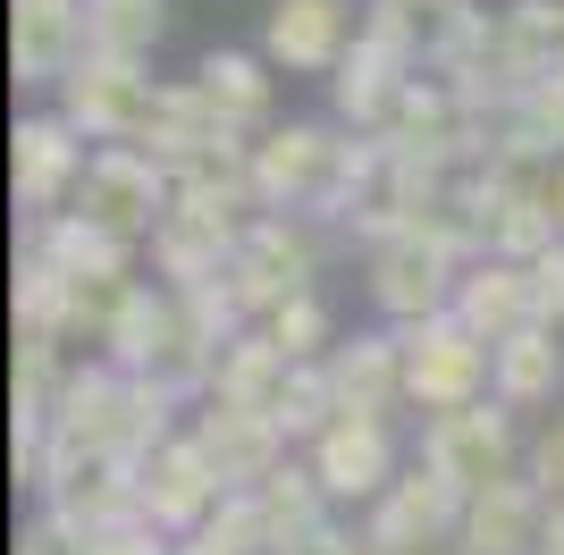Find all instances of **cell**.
<instances>
[{
    "instance_id": "cell-22",
    "label": "cell",
    "mask_w": 564,
    "mask_h": 555,
    "mask_svg": "<svg viewBox=\"0 0 564 555\" xmlns=\"http://www.w3.org/2000/svg\"><path fill=\"white\" fill-rule=\"evenodd\" d=\"M34 244H43V261L68 286H85V278H127L135 270V244H118V236H101L94 219H76V210H59V219H34Z\"/></svg>"
},
{
    "instance_id": "cell-28",
    "label": "cell",
    "mask_w": 564,
    "mask_h": 555,
    "mask_svg": "<svg viewBox=\"0 0 564 555\" xmlns=\"http://www.w3.org/2000/svg\"><path fill=\"white\" fill-rule=\"evenodd\" d=\"M161 320H169V286H161V295L143 286V295L127 303V320L110 328V370L143 379V370H152V346H161Z\"/></svg>"
},
{
    "instance_id": "cell-33",
    "label": "cell",
    "mask_w": 564,
    "mask_h": 555,
    "mask_svg": "<svg viewBox=\"0 0 564 555\" xmlns=\"http://www.w3.org/2000/svg\"><path fill=\"white\" fill-rule=\"evenodd\" d=\"M531 286H540V328H556L564 320V244H547L531 261Z\"/></svg>"
},
{
    "instance_id": "cell-32",
    "label": "cell",
    "mask_w": 564,
    "mask_h": 555,
    "mask_svg": "<svg viewBox=\"0 0 564 555\" xmlns=\"http://www.w3.org/2000/svg\"><path fill=\"white\" fill-rule=\"evenodd\" d=\"M531 480H540L547 513H564V413H556V429L540 438V455H531Z\"/></svg>"
},
{
    "instance_id": "cell-3",
    "label": "cell",
    "mask_w": 564,
    "mask_h": 555,
    "mask_svg": "<svg viewBox=\"0 0 564 555\" xmlns=\"http://www.w3.org/2000/svg\"><path fill=\"white\" fill-rule=\"evenodd\" d=\"M169 203H177V177H169L152 152H127V143L94 152V168L76 185V219H94L118 244H143V236L169 219Z\"/></svg>"
},
{
    "instance_id": "cell-1",
    "label": "cell",
    "mask_w": 564,
    "mask_h": 555,
    "mask_svg": "<svg viewBox=\"0 0 564 555\" xmlns=\"http://www.w3.org/2000/svg\"><path fill=\"white\" fill-rule=\"evenodd\" d=\"M371 168V143H346L337 127H270L253 143V194L261 210H321V219H346L354 185Z\"/></svg>"
},
{
    "instance_id": "cell-27",
    "label": "cell",
    "mask_w": 564,
    "mask_h": 555,
    "mask_svg": "<svg viewBox=\"0 0 564 555\" xmlns=\"http://www.w3.org/2000/svg\"><path fill=\"white\" fill-rule=\"evenodd\" d=\"M203 547L212 555H279V531H270V513H261L253 488H228L219 513L203 522Z\"/></svg>"
},
{
    "instance_id": "cell-4",
    "label": "cell",
    "mask_w": 564,
    "mask_h": 555,
    "mask_svg": "<svg viewBox=\"0 0 564 555\" xmlns=\"http://www.w3.org/2000/svg\"><path fill=\"white\" fill-rule=\"evenodd\" d=\"M245 203H228V194H203V185H177V203H169V219L152 228V261H161L169 286H212V278H228L236 244H245Z\"/></svg>"
},
{
    "instance_id": "cell-14",
    "label": "cell",
    "mask_w": 564,
    "mask_h": 555,
    "mask_svg": "<svg viewBox=\"0 0 564 555\" xmlns=\"http://www.w3.org/2000/svg\"><path fill=\"white\" fill-rule=\"evenodd\" d=\"M455 320L480 337V346H506V337H522V328H540V286H531V270L522 261H471L464 286H455Z\"/></svg>"
},
{
    "instance_id": "cell-13",
    "label": "cell",
    "mask_w": 564,
    "mask_h": 555,
    "mask_svg": "<svg viewBox=\"0 0 564 555\" xmlns=\"http://www.w3.org/2000/svg\"><path fill=\"white\" fill-rule=\"evenodd\" d=\"M312 480L329 497H354V505H379L397 488V446H388V421H337L312 438Z\"/></svg>"
},
{
    "instance_id": "cell-18",
    "label": "cell",
    "mask_w": 564,
    "mask_h": 555,
    "mask_svg": "<svg viewBox=\"0 0 564 555\" xmlns=\"http://www.w3.org/2000/svg\"><path fill=\"white\" fill-rule=\"evenodd\" d=\"M203 455H212V471L228 488H261L270 471L286 463V429L279 421H261V413H228V404H212V413L186 429Z\"/></svg>"
},
{
    "instance_id": "cell-17",
    "label": "cell",
    "mask_w": 564,
    "mask_h": 555,
    "mask_svg": "<svg viewBox=\"0 0 564 555\" xmlns=\"http://www.w3.org/2000/svg\"><path fill=\"white\" fill-rule=\"evenodd\" d=\"M547 538V497L540 480H497L464 505V531H455V555H522Z\"/></svg>"
},
{
    "instance_id": "cell-15",
    "label": "cell",
    "mask_w": 564,
    "mask_h": 555,
    "mask_svg": "<svg viewBox=\"0 0 564 555\" xmlns=\"http://www.w3.org/2000/svg\"><path fill=\"white\" fill-rule=\"evenodd\" d=\"M346 0H270V25H261V59L270 68H295V76H337L346 59Z\"/></svg>"
},
{
    "instance_id": "cell-38",
    "label": "cell",
    "mask_w": 564,
    "mask_h": 555,
    "mask_svg": "<svg viewBox=\"0 0 564 555\" xmlns=\"http://www.w3.org/2000/svg\"><path fill=\"white\" fill-rule=\"evenodd\" d=\"M177 555H212V547H203V538H186V547H177Z\"/></svg>"
},
{
    "instance_id": "cell-19",
    "label": "cell",
    "mask_w": 564,
    "mask_h": 555,
    "mask_svg": "<svg viewBox=\"0 0 564 555\" xmlns=\"http://www.w3.org/2000/svg\"><path fill=\"white\" fill-rule=\"evenodd\" d=\"M286 388H295V362L270 346V328H245V337L219 353V370H212V404H228V413H261V421H279Z\"/></svg>"
},
{
    "instance_id": "cell-12",
    "label": "cell",
    "mask_w": 564,
    "mask_h": 555,
    "mask_svg": "<svg viewBox=\"0 0 564 555\" xmlns=\"http://www.w3.org/2000/svg\"><path fill=\"white\" fill-rule=\"evenodd\" d=\"M85 0H9V68L18 85H68L85 68Z\"/></svg>"
},
{
    "instance_id": "cell-2",
    "label": "cell",
    "mask_w": 564,
    "mask_h": 555,
    "mask_svg": "<svg viewBox=\"0 0 564 555\" xmlns=\"http://www.w3.org/2000/svg\"><path fill=\"white\" fill-rule=\"evenodd\" d=\"M397 346H404V395H413L430 421H438V413H464V404H480V388L497 379V346H480V337H471L455 312L397 328Z\"/></svg>"
},
{
    "instance_id": "cell-30",
    "label": "cell",
    "mask_w": 564,
    "mask_h": 555,
    "mask_svg": "<svg viewBox=\"0 0 564 555\" xmlns=\"http://www.w3.org/2000/svg\"><path fill=\"white\" fill-rule=\"evenodd\" d=\"M337 388H329V362H304L295 370V388H286V404H279V429L286 438H321V429H337Z\"/></svg>"
},
{
    "instance_id": "cell-23",
    "label": "cell",
    "mask_w": 564,
    "mask_h": 555,
    "mask_svg": "<svg viewBox=\"0 0 564 555\" xmlns=\"http://www.w3.org/2000/svg\"><path fill=\"white\" fill-rule=\"evenodd\" d=\"M85 59H118V68H143L152 43H161V0H85Z\"/></svg>"
},
{
    "instance_id": "cell-21",
    "label": "cell",
    "mask_w": 564,
    "mask_h": 555,
    "mask_svg": "<svg viewBox=\"0 0 564 555\" xmlns=\"http://www.w3.org/2000/svg\"><path fill=\"white\" fill-rule=\"evenodd\" d=\"M329 388L346 421H379L404 395V346L397 337H354V346L329 353Z\"/></svg>"
},
{
    "instance_id": "cell-9",
    "label": "cell",
    "mask_w": 564,
    "mask_h": 555,
    "mask_svg": "<svg viewBox=\"0 0 564 555\" xmlns=\"http://www.w3.org/2000/svg\"><path fill=\"white\" fill-rule=\"evenodd\" d=\"M85 168H94V161H85V135H76L59 110L18 118V135H9V185H18V210L59 219V203H76Z\"/></svg>"
},
{
    "instance_id": "cell-24",
    "label": "cell",
    "mask_w": 564,
    "mask_h": 555,
    "mask_svg": "<svg viewBox=\"0 0 564 555\" xmlns=\"http://www.w3.org/2000/svg\"><path fill=\"white\" fill-rule=\"evenodd\" d=\"M564 379V346L556 328H522V337H506L497 346V404H547Z\"/></svg>"
},
{
    "instance_id": "cell-36",
    "label": "cell",
    "mask_w": 564,
    "mask_h": 555,
    "mask_svg": "<svg viewBox=\"0 0 564 555\" xmlns=\"http://www.w3.org/2000/svg\"><path fill=\"white\" fill-rule=\"evenodd\" d=\"M540 555H564V513H547V538H540Z\"/></svg>"
},
{
    "instance_id": "cell-11",
    "label": "cell",
    "mask_w": 564,
    "mask_h": 555,
    "mask_svg": "<svg viewBox=\"0 0 564 555\" xmlns=\"http://www.w3.org/2000/svg\"><path fill=\"white\" fill-rule=\"evenodd\" d=\"M219 497H228V480L212 471V455L194 438H169L161 455L143 463V522L161 538H203V522L219 513Z\"/></svg>"
},
{
    "instance_id": "cell-26",
    "label": "cell",
    "mask_w": 564,
    "mask_h": 555,
    "mask_svg": "<svg viewBox=\"0 0 564 555\" xmlns=\"http://www.w3.org/2000/svg\"><path fill=\"white\" fill-rule=\"evenodd\" d=\"M497 143L514 152H540V161H564V76H540L514 110L497 118Z\"/></svg>"
},
{
    "instance_id": "cell-10",
    "label": "cell",
    "mask_w": 564,
    "mask_h": 555,
    "mask_svg": "<svg viewBox=\"0 0 564 555\" xmlns=\"http://www.w3.org/2000/svg\"><path fill=\"white\" fill-rule=\"evenodd\" d=\"M422 463L438 471L447 488H464V497H480V488L514 480L506 463H514V429H506V404L497 395H480V404H464V413H438L422 438Z\"/></svg>"
},
{
    "instance_id": "cell-39",
    "label": "cell",
    "mask_w": 564,
    "mask_h": 555,
    "mask_svg": "<svg viewBox=\"0 0 564 555\" xmlns=\"http://www.w3.org/2000/svg\"><path fill=\"white\" fill-rule=\"evenodd\" d=\"M438 555H447V547H438Z\"/></svg>"
},
{
    "instance_id": "cell-5",
    "label": "cell",
    "mask_w": 564,
    "mask_h": 555,
    "mask_svg": "<svg viewBox=\"0 0 564 555\" xmlns=\"http://www.w3.org/2000/svg\"><path fill=\"white\" fill-rule=\"evenodd\" d=\"M43 513H59L76 538L143 522V471L118 455H51L43 463Z\"/></svg>"
},
{
    "instance_id": "cell-37",
    "label": "cell",
    "mask_w": 564,
    "mask_h": 555,
    "mask_svg": "<svg viewBox=\"0 0 564 555\" xmlns=\"http://www.w3.org/2000/svg\"><path fill=\"white\" fill-rule=\"evenodd\" d=\"M556 76H564V9H556Z\"/></svg>"
},
{
    "instance_id": "cell-6",
    "label": "cell",
    "mask_w": 564,
    "mask_h": 555,
    "mask_svg": "<svg viewBox=\"0 0 564 555\" xmlns=\"http://www.w3.org/2000/svg\"><path fill=\"white\" fill-rule=\"evenodd\" d=\"M228 295L245 303V320H270L295 295H312V236L286 210H261L253 228H245V244L228 261Z\"/></svg>"
},
{
    "instance_id": "cell-35",
    "label": "cell",
    "mask_w": 564,
    "mask_h": 555,
    "mask_svg": "<svg viewBox=\"0 0 564 555\" xmlns=\"http://www.w3.org/2000/svg\"><path fill=\"white\" fill-rule=\"evenodd\" d=\"M547 210H556V236H564V161H556V177H547Z\"/></svg>"
},
{
    "instance_id": "cell-8",
    "label": "cell",
    "mask_w": 564,
    "mask_h": 555,
    "mask_svg": "<svg viewBox=\"0 0 564 555\" xmlns=\"http://www.w3.org/2000/svg\"><path fill=\"white\" fill-rule=\"evenodd\" d=\"M455 286H464V270H455V253L438 244V236H413V228H404L397 244H379V253H371V303L397 328L455 312Z\"/></svg>"
},
{
    "instance_id": "cell-34",
    "label": "cell",
    "mask_w": 564,
    "mask_h": 555,
    "mask_svg": "<svg viewBox=\"0 0 564 555\" xmlns=\"http://www.w3.org/2000/svg\"><path fill=\"white\" fill-rule=\"evenodd\" d=\"M286 555H371V547H362L354 531H337V522H321V531H312V538H295Z\"/></svg>"
},
{
    "instance_id": "cell-16",
    "label": "cell",
    "mask_w": 564,
    "mask_h": 555,
    "mask_svg": "<svg viewBox=\"0 0 564 555\" xmlns=\"http://www.w3.org/2000/svg\"><path fill=\"white\" fill-rule=\"evenodd\" d=\"M413 59H397V51L388 43H371V34H354V51L346 59H337V118H346V127H362V135H388V118H397V101H404V85H413Z\"/></svg>"
},
{
    "instance_id": "cell-7",
    "label": "cell",
    "mask_w": 564,
    "mask_h": 555,
    "mask_svg": "<svg viewBox=\"0 0 564 555\" xmlns=\"http://www.w3.org/2000/svg\"><path fill=\"white\" fill-rule=\"evenodd\" d=\"M464 488H447L430 463H413L388 497L371 505V522H362V547L371 555H438V538L464 531Z\"/></svg>"
},
{
    "instance_id": "cell-29",
    "label": "cell",
    "mask_w": 564,
    "mask_h": 555,
    "mask_svg": "<svg viewBox=\"0 0 564 555\" xmlns=\"http://www.w3.org/2000/svg\"><path fill=\"white\" fill-rule=\"evenodd\" d=\"M261 328H270V346H279L295 370H304V362H329V353H337V346H329V312H321V295H295L286 312H270Z\"/></svg>"
},
{
    "instance_id": "cell-25",
    "label": "cell",
    "mask_w": 564,
    "mask_h": 555,
    "mask_svg": "<svg viewBox=\"0 0 564 555\" xmlns=\"http://www.w3.org/2000/svg\"><path fill=\"white\" fill-rule=\"evenodd\" d=\"M253 497H261V513H270V531H279V555L329 522V488L312 480V463H304V471H295V463H279V471H270Z\"/></svg>"
},
{
    "instance_id": "cell-31",
    "label": "cell",
    "mask_w": 564,
    "mask_h": 555,
    "mask_svg": "<svg viewBox=\"0 0 564 555\" xmlns=\"http://www.w3.org/2000/svg\"><path fill=\"white\" fill-rule=\"evenodd\" d=\"M18 555H94V538H76L59 513H34V522H25V538H18Z\"/></svg>"
},
{
    "instance_id": "cell-20",
    "label": "cell",
    "mask_w": 564,
    "mask_h": 555,
    "mask_svg": "<svg viewBox=\"0 0 564 555\" xmlns=\"http://www.w3.org/2000/svg\"><path fill=\"white\" fill-rule=\"evenodd\" d=\"M194 101H203V118H212L219 135H253L261 118H270V68H261L253 51H212L194 68Z\"/></svg>"
}]
</instances>
